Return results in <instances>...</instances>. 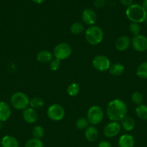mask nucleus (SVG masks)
Masks as SVG:
<instances>
[{"instance_id": "nucleus-1", "label": "nucleus", "mask_w": 147, "mask_h": 147, "mask_svg": "<svg viewBox=\"0 0 147 147\" xmlns=\"http://www.w3.org/2000/svg\"><path fill=\"white\" fill-rule=\"evenodd\" d=\"M128 106L121 99H113L109 102L107 106V116L110 121L119 122L126 116Z\"/></svg>"}, {"instance_id": "nucleus-2", "label": "nucleus", "mask_w": 147, "mask_h": 147, "mask_svg": "<svg viewBox=\"0 0 147 147\" xmlns=\"http://www.w3.org/2000/svg\"><path fill=\"white\" fill-rule=\"evenodd\" d=\"M125 15L131 22L140 24L145 21L147 11L141 4H133L130 7H127Z\"/></svg>"}, {"instance_id": "nucleus-3", "label": "nucleus", "mask_w": 147, "mask_h": 147, "mask_svg": "<svg viewBox=\"0 0 147 147\" xmlns=\"http://www.w3.org/2000/svg\"><path fill=\"white\" fill-rule=\"evenodd\" d=\"M103 37V30L97 25L89 26L85 31V39L91 45H97L100 44Z\"/></svg>"}, {"instance_id": "nucleus-4", "label": "nucleus", "mask_w": 147, "mask_h": 147, "mask_svg": "<svg viewBox=\"0 0 147 147\" xmlns=\"http://www.w3.org/2000/svg\"><path fill=\"white\" fill-rule=\"evenodd\" d=\"M10 104L16 110L23 111L30 106V98L24 92H15L10 98Z\"/></svg>"}, {"instance_id": "nucleus-5", "label": "nucleus", "mask_w": 147, "mask_h": 147, "mask_svg": "<svg viewBox=\"0 0 147 147\" xmlns=\"http://www.w3.org/2000/svg\"><path fill=\"white\" fill-rule=\"evenodd\" d=\"M104 118V111L102 108L99 106H91L87 111L86 119L89 121V124L95 126L97 125L103 120Z\"/></svg>"}, {"instance_id": "nucleus-6", "label": "nucleus", "mask_w": 147, "mask_h": 147, "mask_svg": "<svg viewBox=\"0 0 147 147\" xmlns=\"http://www.w3.org/2000/svg\"><path fill=\"white\" fill-rule=\"evenodd\" d=\"M72 53V47L66 42H61L56 45L53 49V57L59 60L69 58Z\"/></svg>"}, {"instance_id": "nucleus-7", "label": "nucleus", "mask_w": 147, "mask_h": 147, "mask_svg": "<svg viewBox=\"0 0 147 147\" xmlns=\"http://www.w3.org/2000/svg\"><path fill=\"white\" fill-rule=\"evenodd\" d=\"M47 115L50 120L53 121H60L64 118L65 110L61 105L54 103L48 108Z\"/></svg>"}, {"instance_id": "nucleus-8", "label": "nucleus", "mask_w": 147, "mask_h": 147, "mask_svg": "<svg viewBox=\"0 0 147 147\" xmlns=\"http://www.w3.org/2000/svg\"><path fill=\"white\" fill-rule=\"evenodd\" d=\"M92 65L99 72H105L109 70L111 66L110 60L107 56L103 55H98L92 60Z\"/></svg>"}, {"instance_id": "nucleus-9", "label": "nucleus", "mask_w": 147, "mask_h": 147, "mask_svg": "<svg viewBox=\"0 0 147 147\" xmlns=\"http://www.w3.org/2000/svg\"><path fill=\"white\" fill-rule=\"evenodd\" d=\"M131 46L138 53L147 51V37L141 34L133 36L131 39Z\"/></svg>"}, {"instance_id": "nucleus-10", "label": "nucleus", "mask_w": 147, "mask_h": 147, "mask_svg": "<svg viewBox=\"0 0 147 147\" xmlns=\"http://www.w3.org/2000/svg\"><path fill=\"white\" fill-rule=\"evenodd\" d=\"M121 125L119 122L110 121L104 127V134L108 138H112L118 136L121 130Z\"/></svg>"}, {"instance_id": "nucleus-11", "label": "nucleus", "mask_w": 147, "mask_h": 147, "mask_svg": "<svg viewBox=\"0 0 147 147\" xmlns=\"http://www.w3.org/2000/svg\"><path fill=\"white\" fill-rule=\"evenodd\" d=\"M97 14L92 9H85L82 14V20L83 22L86 25H95L97 21Z\"/></svg>"}, {"instance_id": "nucleus-12", "label": "nucleus", "mask_w": 147, "mask_h": 147, "mask_svg": "<svg viewBox=\"0 0 147 147\" xmlns=\"http://www.w3.org/2000/svg\"><path fill=\"white\" fill-rule=\"evenodd\" d=\"M131 45V39L128 36L122 35L118 37L115 42V47L117 50L123 52L128 50Z\"/></svg>"}, {"instance_id": "nucleus-13", "label": "nucleus", "mask_w": 147, "mask_h": 147, "mask_svg": "<svg viewBox=\"0 0 147 147\" xmlns=\"http://www.w3.org/2000/svg\"><path fill=\"white\" fill-rule=\"evenodd\" d=\"M22 119L26 123H34L38 119V114L35 109L31 107H27L22 112Z\"/></svg>"}, {"instance_id": "nucleus-14", "label": "nucleus", "mask_w": 147, "mask_h": 147, "mask_svg": "<svg viewBox=\"0 0 147 147\" xmlns=\"http://www.w3.org/2000/svg\"><path fill=\"white\" fill-rule=\"evenodd\" d=\"M12 114V109L10 105L5 101H0V121H7Z\"/></svg>"}, {"instance_id": "nucleus-15", "label": "nucleus", "mask_w": 147, "mask_h": 147, "mask_svg": "<svg viewBox=\"0 0 147 147\" xmlns=\"http://www.w3.org/2000/svg\"><path fill=\"white\" fill-rule=\"evenodd\" d=\"M118 144V147H133L135 145V139L132 135L125 134L120 136Z\"/></svg>"}, {"instance_id": "nucleus-16", "label": "nucleus", "mask_w": 147, "mask_h": 147, "mask_svg": "<svg viewBox=\"0 0 147 147\" xmlns=\"http://www.w3.org/2000/svg\"><path fill=\"white\" fill-rule=\"evenodd\" d=\"M84 136L88 142H94L97 140L99 132L95 126H89L85 129Z\"/></svg>"}, {"instance_id": "nucleus-17", "label": "nucleus", "mask_w": 147, "mask_h": 147, "mask_svg": "<svg viewBox=\"0 0 147 147\" xmlns=\"http://www.w3.org/2000/svg\"><path fill=\"white\" fill-rule=\"evenodd\" d=\"M53 55L50 53L49 50H41L36 55V60L37 62L42 64L45 63H49L52 60H53Z\"/></svg>"}, {"instance_id": "nucleus-18", "label": "nucleus", "mask_w": 147, "mask_h": 147, "mask_svg": "<svg viewBox=\"0 0 147 147\" xmlns=\"http://www.w3.org/2000/svg\"><path fill=\"white\" fill-rule=\"evenodd\" d=\"M1 147H19V142L13 136L6 135L1 139Z\"/></svg>"}, {"instance_id": "nucleus-19", "label": "nucleus", "mask_w": 147, "mask_h": 147, "mask_svg": "<svg viewBox=\"0 0 147 147\" xmlns=\"http://www.w3.org/2000/svg\"><path fill=\"white\" fill-rule=\"evenodd\" d=\"M120 125L124 130L126 131H131L135 128V121L133 118L126 116L120 121Z\"/></svg>"}, {"instance_id": "nucleus-20", "label": "nucleus", "mask_w": 147, "mask_h": 147, "mask_svg": "<svg viewBox=\"0 0 147 147\" xmlns=\"http://www.w3.org/2000/svg\"><path fill=\"white\" fill-rule=\"evenodd\" d=\"M109 72L111 75L114 76H120L125 72V67L120 63H115L110 66Z\"/></svg>"}, {"instance_id": "nucleus-21", "label": "nucleus", "mask_w": 147, "mask_h": 147, "mask_svg": "<svg viewBox=\"0 0 147 147\" xmlns=\"http://www.w3.org/2000/svg\"><path fill=\"white\" fill-rule=\"evenodd\" d=\"M137 117L143 121H147V106L144 104L137 106L135 110Z\"/></svg>"}, {"instance_id": "nucleus-22", "label": "nucleus", "mask_w": 147, "mask_h": 147, "mask_svg": "<svg viewBox=\"0 0 147 147\" xmlns=\"http://www.w3.org/2000/svg\"><path fill=\"white\" fill-rule=\"evenodd\" d=\"M45 105L44 100L40 97H33V98L30 99V107L33 108V109H40L43 108Z\"/></svg>"}, {"instance_id": "nucleus-23", "label": "nucleus", "mask_w": 147, "mask_h": 147, "mask_svg": "<svg viewBox=\"0 0 147 147\" xmlns=\"http://www.w3.org/2000/svg\"><path fill=\"white\" fill-rule=\"evenodd\" d=\"M136 75L140 78L147 79V61L143 62L138 66Z\"/></svg>"}, {"instance_id": "nucleus-24", "label": "nucleus", "mask_w": 147, "mask_h": 147, "mask_svg": "<svg viewBox=\"0 0 147 147\" xmlns=\"http://www.w3.org/2000/svg\"><path fill=\"white\" fill-rule=\"evenodd\" d=\"M80 91V86L77 83H72L69 85L66 89L67 94L71 97H74L77 96Z\"/></svg>"}, {"instance_id": "nucleus-25", "label": "nucleus", "mask_w": 147, "mask_h": 147, "mask_svg": "<svg viewBox=\"0 0 147 147\" xmlns=\"http://www.w3.org/2000/svg\"><path fill=\"white\" fill-rule=\"evenodd\" d=\"M84 27L80 22H76L73 23L70 27V32L73 34L78 35V34H80L84 32Z\"/></svg>"}, {"instance_id": "nucleus-26", "label": "nucleus", "mask_w": 147, "mask_h": 147, "mask_svg": "<svg viewBox=\"0 0 147 147\" xmlns=\"http://www.w3.org/2000/svg\"><path fill=\"white\" fill-rule=\"evenodd\" d=\"M32 134H33V138L37 139H41L44 136L45 134V129L43 126H36L33 128L32 131Z\"/></svg>"}, {"instance_id": "nucleus-27", "label": "nucleus", "mask_w": 147, "mask_h": 147, "mask_svg": "<svg viewBox=\"0 0 147 147\" xmlns=\"http://www.w3.org/2000/svg\"><path fill=\"white\" fill-rule=\"evenodd\" d=\"M131 100L136 106L143 104L144 101V95L138 91H135L131 95Z\"/></svg>"}, {"instance_id": "nucleus-28", "label": "nucleus", "mask_w": 147, "mask_h": 147, "mask_svg": "<svg viewBox=\"0 0 147 147\" xmlns=\"http://www.w3.org/2000/svg\"><path fill=\"white\" fill-rule=\"evenodd\" d=\"M89 121H88L87 119L86 118H79L76 121V127L79 130H84V129H86V128L89 126Z\"/></svg>"}, {"instance_id": "nucleus-29", "label": "nucleus", "mask_w": 147, "mask_h": 147, "mask_svg": "<svg viewBox=\"0 0 147 147\" xmlns=\"http://www.w3.org/2000/svg\"><path fill=\"white\" fill-rule=\"evenodd\" d=\"M24 147H44V146H43V143L41 139L33 138L26 142Z\"/></svg>"}, {"instance_id": "nucleus-30", "label": "nucleus", "mask_w": 147, "mask_h": 147, "mask_svg": "<svg viewBox=\"0 0 147 147\" xmlns=\"http://www.w3.org/2000/svg\"><path fill=\"white\" fill-rule=\"evenodd\" d=\"M130 33L133 36H137L141 33V26L138 23L131 22L128 27Z\"/></svg>"}, {"instance_id": "nucleus-31", "label": "nucleus", "mask_w": 147, "mask_h": 147, "mask_svg": "<svg viewBox=\"0 0 147 147\" xmlns=\"http://www.w3.org/2000/svg\"><path fill=\"white\" fill-rule=\"evenodd\" d=\"M61 66V60L56 58H53L51 61L49 63V67L52 71H56L59 69Z\"/></svg>"}, {"instance_id": "nucleus-32", "label": "nucleus", "mask_w": 147, "mask_h": 147, "mask_svg": "<svg viewBox=\"0 0 147 147\" xmlns=\"http://www.w3.org/2000/svg\"><path fill=\"white\" fill-rule=\"evenodd\" d=\"M94 4L97 8H102L106 4V0H95Z\"/></svg>"}, {"instance_id": "nucleus-33", "label": "nucleus", "mask_w": 147, "mask_h": 147, "mask_svg": "<svg viewBox=\"0 0 147 147\" xmlns=\"http://www.w3.org/2000/svg\"><path fill=\"white\" fill-rule=\"evenodd\" d=\"M120 1L121 2V4L122 5H124L125 7H130L131 5H132L133 4V0H120Z\"/></svg>"}, {"instance_id": "nucleus-34", "label": "nucleus", "mask_w": 147, "mask_h": 147, "mask_svg": "<svg viewBox=\"0 0 147 147\" xmlns=\"http://www.w3.org/2000/svg\"><path fill=\"white\" fill-rule=\"evenodd\" d=\"M98 147H112V145L108 141H102L98 144Z\"/></svg>"}, {"instance_id": "nucleus-35", "label": "nucleus", "mask_w": 147, "mask_h": 147, "mask_svg": "<svg viewBox=\"0 0 147 147\" xmlns=\"http://www.w3.org/2000/svg\"><path fill=\"white\" fill-rule=\"evenodd\" d=\"M142 6L144 9H146V11H147V0H144L142 3Z\"/></svg>"}, {"instance_id": "nucleus-36", "label": "nucleus", "mask_w": 147, "mask_h": 147, "mask_svg": "<svg viewBox=\"0 0 147 147\" xmlns=\"http://www.w3.org/2000/svg\"><path fill=\"white\" fill-rule=\"evenodd\" d=\"M34 3L37 4H43V2L45 1V0H32Z\"/></svg>"}, {"instance_id": "nucleus-37", "label": "nucleus", "mask_w": 147, "mask_h": 147, "mask_svg": "<svg viewBox=\"0 0 147 147\" xmlns=\"http://www.w3.org/2000/svg\"><path fill=\"white\" fill-rule=\"evenodd\" d=\"M2 123L3 122L0 121V131H1V129H2Z\"/></svg>"}, {"instance_id": "nucleus-38", "label": "nucleus", "mask_w": 147, "mask_h": 147, "mask_svg": "<svg viewBox=\"0 0 147 147\" xmlns=\"http://www.w3.org/2000/svg\"><path fill=\"white\" fill-rule=\"evenodd\" d=\"M146 22V25H147V16H146V20H145V21H144Z\"/></svg>"}, {"instance_id": "nucleus-39", "label": "nucleus", "mask_w": 147, "mask_h": 147, "mask_svg": "<svg viewBox=\"0 0 147 147\" xmlns=\"http://www.w3.org/2000/svg\"><path fill=\"white\" fill-rule=\"evenodd\" d=\"M146 56H147V55H146Z\"/></svg>"}]
</instances>
